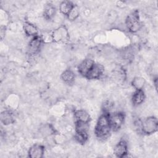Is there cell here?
<instances>
[{"label":"cell","mask_w":158,"mask_h":158,"mask_svg":"<svg viewBox=\"0 0 158 158\" xmlns=\"http://www.w3.org/2000/svg\"><path fill=\"white\" fill-rule=\"evenodd\" d=\"M51 36L52 41L56 43H67L70 39L69 31L64 25L56 28L52 32Z\"/></svg>","instance_id":"5b68a950"},{"label":"cell","mask_w":158,"mask_h":158,"mask_svg":"<svg viewBox=\"0 0 158 158\" xmlns=\"http://www.w3.org/2000/svg\"><path fill=\"white\" fill-rule=\"evenodd\" d=\"M114 153L117 157H124L128 153V143L124 139H121L115 146Z\"/></svg>","instance_id":"ba28073f"},{"label":"cell","mask_w":158,"mask_h":158,"mask_svg":"<svg viewBox=\"0 0 158 158\" xmlns=\"http://www.w3.org/2000/svg\"><path fill=\"white\" fill-rule=\"evenodd\" d=\"M145 98L146 96L143 89L135 90L131 98L132 104L135 106H138L143 103Z\"/></svg>","instance_id":"5bb4252c"},{"label":"cell","mask_w":158,"mask_h":158,"mask_svg":"<svg viewBox=\"0 0 158 158\" xmlns=\"http://www.w3.org/2000/svg\"><path fill=\"white\" fill-rule=\"evenodd\" d=\"M44 151L45 148L43 145L35 144L30 148L28 155L30 158H42L44 156Z\"/></svg>","instance_id":"30bf717a"},{"label":"cell","mask_w":158,"mask_h":158,"mask_svg":"<svg viewBox=\"0 0 158 158\" xmlns=\"http://www.w3.org/2000/svg\"><path fill=\"white\" fill-rule=\"evenodd\" d=\"M79 14H80L79 9L78 8V6L75 5L67 17L70 21H73L78 17Z\"/></svg>","instance_id":"ffe728a7"},{"label":"cell","mask_w":158,"mask_h":158,"mask_svg":"<svg viewBox=\"0 0 158 158\" xmlns=\"http://www.w3.org/2000/svg\"><path fill=\"white\" fill-rule=\"evenodd\" d=\"M75 6V4L72 1H64L59 4V9L62 14L67 16Z\"/></svg>","instance_id":"2e32d148"},{"label":"cell","mask_w":158,"mask_h":158,"mask_svg":"<svg viewBox=\"0 0 158 158\" xmlns=\"http://www.w3.org/2000/svg\"><path fill=\"white\" fill-rule=\"evenodd\" d=\"M74 138L78 143L84 144L88 139V132L85 131H75Z\"/></svg>","instance_id":"d6986e66"},{"label":"cell","mask_w":158,"mask_h":158,"mask_svg":"<svg viewBox=\"0 0 158 158\" xmlns=\"http://www.w3.org/2000/svg\"><path fill=\"white\" fill-rule=\"evenodd\" d=\"M73 116L75 119V122L89 123L91 121L89 114L83 109L75 110L73 112Z\"/></svg>","instance_id":"8fae6325"},{"label":"cell","mask_w":158,"mask_h":158,"mask_svg":"<svg viewBox=\"0 0 158 158\" xmlns=\"http://www.w3.org/2000/svg\"><path fill=\"white\" fill-rule=\"evenodd\" d=\"M1 122L4 125H9L14 123L15 117L14 113L10 110H4L0 115Z\"/></svg>","instance_id":"7c38bea8"},{"label":"cell","mask_w":158,"mask_h":158,"mask_svg":"<svg viewBox=\"0 0 158 158\" xmlns=\"http://www.w3.org/2000/svg\"><path fill=\"white\" fill-rule=\"evenodd\" d=\"M109 122L112 131H117L123 125L125 119V114L121 111L114 112L109 114Z\"/></svg>","instance_id":"277c9868"},{"label":"cell","mask_w":158,"mask_h":158,"mask_svg":"<svg viewBox=\"0 0 158 158\" xmlns=\"http://www.w3.org/2000/svg\"><path fill=\"white\" fill-rule=\"evenodd\" d=\"M125 25L128 30L133 33H136L141 28L142 24L138 10H135L128 15L125 19Z\"/></svg>","instance_id":"7a4b0ae2"},{"label":"cell","mask_w":158,"mask_h":158,"mask_svg":"<svg viewBox=\"0 0 158 158\" xmlns=\"http://www.w3.org/2000/svg\"><path fill=\"white\" fill-rule=\"evenodd\" d=\"M60 78L65 83L67 84L68 85H72L75 82V75L72 70L66 69L62 73Z\"/></svg>","instance_id":"4fadbf2b"},{"label":"cell","mask_w":158,"mask_h":158,"mask_svg":"<svg viewBox=\"0 0 158 158\" xmlns=\"http://www.w3.org/2000/svg\"><path fill=\"white\" fill-rule=\"evenodd\" d=\"M109 114L106 112H103L98 118L96 124L94 128V134L95 136L100 139H105L107 138L110 132L112 131Z\"/></svg>","instance_id":"6da1fadb"},{"label":"cell","mask_w":158,"mask_h":158,"mask_svg":"<svg viewBox=\"0 0 158 158\" xmlns=\"http://www.w3.org/2000/svg\"><path fill=\"white\" fill-rule=\"evenodd\" d=\"M43 43V41L41 36L37 35L32 37L28 46V52L29 55L34 56L38 54L40 51Z\"/></svg>","instance_id":"8992f818"},{"label":"cell","mask_w":158,"mask_h":158,"mask_svg":"<svg viewBox=\"0 0 158 158\" xmlns=\"http://www.w3.org/2000/svg\"><path fill=\"white\" fill-rule=\"evenodd\" d=\"M94 64H95V62L93 59L91 58L85 59L78 65L77 69H78V73L81 76L86 78L87 74L92 69Z\"/></svg>","instance_id":"52a82bcc"},{"label":"cell","mask_w":158,"mask_h":158,"mask_svg":"<svg viewBox=\"0 0 158 158\" xmlns=\"http://www.w3.org/2000/svg\"><path fill=\"white\" fill-rule=\"evenodd\" d=\"M104 72V67L102 64L95 63L87 74L86 78L88 80H97L99 79L103 75Z\"/></svg>","instance_id":"9c48e42d"},{"label":"cell","mask_w":158,"mask_h":158,"mask_svg":"<svg viewBox=\"0 0 158 158\" xmlns=\"http://www.w3.org/2000/svg\"><path fill=\"white\" fill-rule=\"evenodd\" d=\"M132 86L135 90L143 89V87L146 83V80L143 77H135L131 82Z\"/></svg>","instance_id":"ac0fdd59"},{"label":"cell","mask_w":158,"mask_h":158,"mask_svg":"<svg viewBox=\"0 0 158 158\" xmlns=\"http://www.w3.org/2000/svg\"><path fill=\"white\" fill-rule=\"evenodd\" d=\"M56 14V7L51 3H48L44 6L43 15L46 20L52 19Z\"/></svg>","instance_id":"e0dca14e"},{"label":"cell","mask_w":158,"mask_h":158,"mask_svg":"<svg viewBox=\"0 0 158 158\" xmlns=\"http://www.w3.org/2000/svg\"><path fill=\"white\" fill-rule=\"evenodd\" d=\"M23 29L25 34L27 36L34 37L38 35V30L34 24L29 22H24V23L23 24Z\"/></svg>","instance_id":"9a60e30c"},{"label":"cell","mask_w":158,"mask_h":158,"mask_svg":"<svg viewBox=\"0 0 158 158\" xmlns=\"http://www.w3.org/2000/svg\"><path fill=\"white\" fill-rule=\"evenodd\" d=\"M158 128V120L154 116H149L141 122V132L146 135L155 133Z\"/></svg>","instance_id":"3957f363"}]
</instances>
